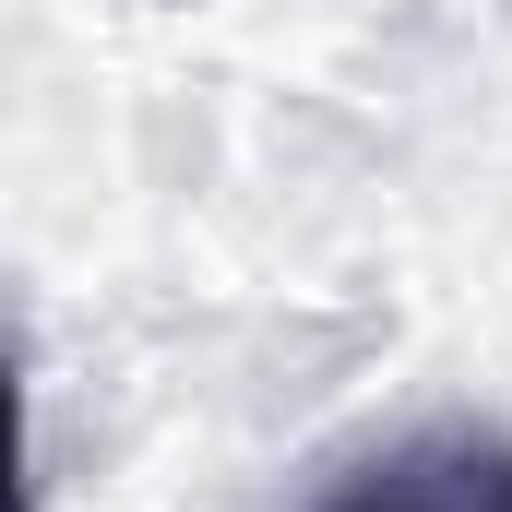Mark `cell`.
<instances>
[{"mask_svg":"<svg viewBox=\"0 0 512 512\" xmlns=\"http://www.w3.org/2000/svg\"><path fill=\"white\" fill-rule=\"evenodd\" d=\"M334 512H512V441H489V429H429V441L382 453Z\"/></svg>","mask_w":512,"mask_h":512,"instance_id":"1","label":"cell"}]
</instances>
